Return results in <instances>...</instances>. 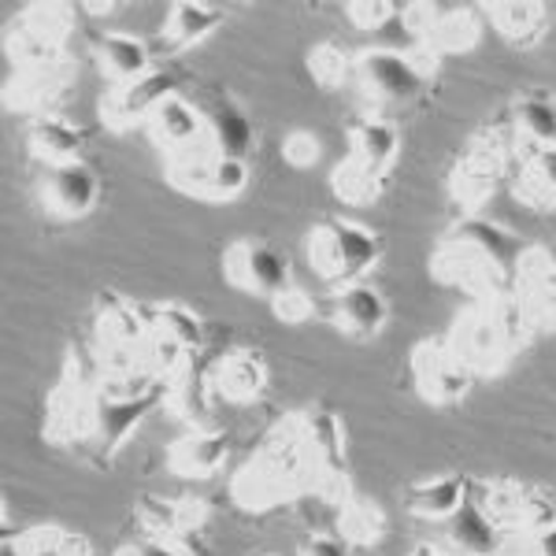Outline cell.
I'll return each mask as SVG.
<instances>
[{
	"instance_id": "6da1fadb",
	"label": "cell",
	"mask_w": 556,
	"mask_h": 556,
	"mask_svg": "<svg viewBox=\"0 0 556 556\" xmlns=\"http://www.w3.org/2000/svg\"><path fill=\"white\" fill-rule=\"evenodd\" d=\"M308 468L312 456L298 438V419L286 416L271 430V442L245 468H238L230 490H235V501L245 513H271L286 501L308 493Z\"/></svg>"
},
{
	"instance_id": "7a4b0ae2",
	"label": "cell",
	"mask_w": 556,
	"mask_h": 556,
	"mask_svg": "<svg viewBox=\"0 0 556 556\" xmlns=\"http://www.w3.org/2000/svg\"><path fill=\"white\" fill-rule=\"evenodd\" d=\"M308 264L323 282L330 286H353L364 282L382 260V238L364 223H353L345 215H330L308 230Z\"/></svg>"
},
{
	"instance_id": "3957f363",
	"label": "cell",
	"mask_w": 556,
	"mask_h": 556,
	"mask_svg": "<svg viewBox=\"0 0 556 556\" xmlns=\"http://www.w3.org/2000/svg\"><path fill=\"white\" fill-rule=\"evenodd\" d=\"M513 149L516 141H508V134L501 127H482L471 134L468 149L460 152V160L450 172V193L460 208H468V215H475V208H482L497 193L501 178L508 172V160H513Z\"/></svg>"
},
{
	"instance_id": "277c9868",
	"label": "cell",
	"mask_w": 556,
	"mask_h": 556,
	"mask_svg": "<svg viewBox=\"0 0 556 556\" xmlns=\"http://www.w3.org/2000/svg\"><path fill=\"white\" fill-rule=\"evenodd\" d=\"M167 182L178 193L193 197V201H208V204H227L249 190V164L245 160H230L204 146H197L182 156L167 160Z\"/></svg>"
},
{
	"instance_id": "5b68a950",
	"label": "cell",
	"mask_w": 556,
	"mask_h": 556,
	"mask_svg": "<svg viewBox=\"0 0 556 556\" xmlns=\"http://www.w3.org/2000/svg\"><path fill=\"white\" fill-rule=\"evenodd\" d=\"M412 38L434 49L438 56H460L471 52L482 38V8L479 4H434V0H416L401 8Z\"/></svg>"
},
{
	"instance_id": "8992f818",
	"label": "cell",
	"mask_w": 556,
	"mask_h": 556,
	"mask_svg": "<svg viewBox=\"0 0 556 556\" xmlns=\"http://www.w3.org/2000/svg\"><path fill=\"white\" fill-rule=\"evenodd\" d=\"M430 275H434L438 282L471 293L475 304L493 301L513 290V271H505V267L490 253H482L479 245H471V241H464V238H450V235L442 238V245L430 256Z\"/></svg>"
},
{
	"instance_id": "52a82bcc",
	"label": "cell",
	"mask_w": 556,
	"mask_h": 556,
	"mask_svg": "<svg viewBox=\"0 0 556 556\" xmlns=\"http://www.w3.org/2000/svg\"><path fill=\"white\" fill-rule=\"evenodd\" d=\"M445 342L453 345V353L479 375H497L513 364V356L519 353V345L505 334L501 319L493 316V308L486 301L471 304L468 312H460L453 323V330L445 334Z\"/></svg>"
},
{
	"instance_id": "ba28073f",
	"label": "cell",
	"mask_w": 556,
	"mask_h": 556,
	"mask_svg": "<svg viewBox=\"0 0 556 556\" xmlns=\"http://www.w3.org/2000/svg\"><path fill=\"white\" fill-rule=\"evenodd\" d=\"M97 323V356L104 367L138 364V345L149 334V308L123 298L119 290H101L93 298Z\"/></svg>"
},
{
	"instance_id": "9c48e42d",
	"label": "cell",
	"mask_w": 556,
	"mask_h": 556,
	"mask_svg": "<svg viewBox=\"0 0 556 556\" xmlns=\"http://www.w3.org/2000/svg\"><path fill=\"white\" fill-rule=\"evenodd\" d=\"M408 367H412L416 393L434 408L460 405V401H468L475 386V371L453 353V345L445 338H424V342L412 349Z\"/></svg>"
},
{
	"instance_id": "30bf717a",
	"label": "cell",
	"mask_w": 556,
	"mask_h": 556,
	"mask_svg": "<svg viewBox=\"0 0 556 556\" xmlns=\"http://www.w3.org/2000/svg\"><path fill=\"white\" fill-rule=\"evenodd\" d=\"M164 401V390L160 393H149V397H138V401H112L104 397L101 390L93 393V405H89V427H86V438H83V453L89 464L104 468L115 453L123 450V442L130 438V430L149 416L152 405Z\"/></svg>"
},
{
	"instance_id": "8fae6325",
	"label": "cell",
	"mask_w": 556,
	"mask_h": 556,
	"mask_svg": "<svg viewBox=\"0 0 556 556\" xmlns=\"http://www.w3.org/2000/svg\"><path fill=\"white\" fill-rule=\"evenodd\" d=\"M223 278L235 290H245L253 298H267L290 290L293 286V267L290 260L278 253L275 245L260 238H238L235 245L223 253Z\"/></svg>"
},
{
	"instance_id": "7c38bea8",
	"label": "cell",
	"mask_w": 556,
	"mask_h": 556,
	"mask_svg": "<svg viewBox=\"0 0 556 556\" xmlns=\"http://www.w3.org/2000/svg\"><path fill=\"white\" fill-rule=\"evenodd\" d=\"M353 86L371 104H408L424 89V78L405 49H361L353 56Z\"/></svg>"
},
{
	"instance_id": "4fadbf2b",
	"label": "cell",
	"mask_w": 556,
	"mask_h": 556,
	"mask_svg": "<svg viewBox=\"0 0 556 556\" xmlns=\"http://www.w3.org/2000/svg\"><path fill=\"white\" fill-rule=\"evenodd\" d=\"M178 75L164 67H152L149 75L134 78V83L112 86L101 97V123L115 134H127L134 127H146L149 115L156 112L167 97H175Z\"/></svg>"
},
{
	"instance_id": "5bb4252c",
	"label": "cell",
	"mask_w": 556,
	"mask_h": 556,
	"mask_svg": "<svg viewBox=\"0 0 556 556\" xmlns=\"http://www.w3.org/2000/svg\"><path fill=\"white\" fill-rule=\"evenodd\" d=\"M75 60H64V64L52 67H34V71H15L4 83V108L8 112H23V115H60V108L75 89Z\"/></svg>"
},
{
	"instance_id": "9a60e30c",
	"label": "cell",
	"mask_w": 556,
	"mask_h": 556,
	"mask_svg": "<svg viewBox=\"0 0 556 556\" xmlns=\"http://www.w3.org/2000/svg\"><path fill=\"white\" fill-rule=\"evenodd\" d=\"M204 516H208V505L197 497H182V501H167L156 497V493H146L138 501V519L149 531V538H160V542L175 545L186 556L201 553V527Z\"/></svg>"
},
{
	"instance_id": "2e32d148",
	"label": "cell",
	"mask_w": 556,
	"mask_h": 556,
	"mask_svg": "<svg viewBox=\"0 0 556 556\" xmlns=\"http://www.w3.org/2000/svg\"><path fill=\"white\" fill-rule=\"evenodd\" d=\"M513 293L523 304L531 330H556V256L549 249H523L513 271Z\"/></svg>"
},
{
	"instance_id": "e0dca14e",
	"label": "cell",
	"mask_w": 556,
	"mask_h": 556,
	"mask_svg": "<svg viewBox=\"0 0 556 556\" xmlns=\"http://www.w3.org/2000/svg\"><path fill=\"white\" fill-rule=\"evenodd\" d=\"M41 208L56 219H83L97 208L101 201V178L93 175V167L75 160V164L49 167L38 186Z\"/></svg>"
},
{
	"instance_id": "ac0fdd59",
	"label": "cell",
	"mask_w": 556,
	"mask_h": 556,
	"mask_svg": "<svg viewBox=\"0 0 556 556\" xmlns=\"http://www.w3.org/2000/svg\"><path fill=\"white\" fill-rule=\"evenodd\" d=\"M146 134H149L152 146L164 152L167 160L182 156V152H190V149L208 141V130H204V112L193 101H186L182 93L167 97V101L149 115Z\"/></svg>"
},
{
	"instance_id": "d6986e66",
	"label": "cell",
	"mask_w": 556,
	"mask_h": 556,
	"mask_svg": "<svg viewBox=\"0 0 556 556\" xmlns=\"http://www.w3.org/2000/svg\"><path fill=\"white\" fill-rule=\"evenodd\" d=\"M330 319H334V327L342 334L356 338V342H371L386 330L390 301L371 282L342 286V290H334V301H330Z\"/></svg>"
},
{
	"instance_id": "ffe728a7",
	"label": "cell",
	"mask_w": 556,
	"mask_h": 556,
	"mask_svg": "<svg viewBox=\"0 0 556 556\" xmlns=\"http://www.w3.org/2000/svg\"><path fill=\"white\" fill-rule=\"evenodd\" d=\"M230 460V438L223 430H186L182 438H175L172 450H167V468L178 479H190V482H201V479H212L227 468Z\"/></svg>"
},
{
	"instance_id": "44dd1931",
	"label": "cell",
	"mask_w": 556,
	"mask_h": 556,
	"mask_svg": "<svg viewBox=\"0 0 556 556\" xmlns=\"http://www.w3.org/2000/svg\"><path fill=\"white\" fill-rule=\"evenodd\" d=\"M479 8H482V20L505 41L519 45V49L538 45L553 26V8L545 0H486Z\"/></svg>"
},
{
	"instance_id": "7402d4cb",
	"label": "cell",
	"mask_w": 556,
	"mask_h": 556,
	"mask_svg": "<svg viewBox=\"0 0 556 556\" xmlns=\"http://www.w3.org/2000/svg\"><path fill=\"white\" fill-rule=\"evenodd\" d=\"M204 112V130H208V149L230 160H245L256 146V127L238 101L230 97H215L212 104L201 108Z\"/></svg>"
},
{
	"instance_id": "603a6c76",
	"label": "cell",
	"mask_w": 556,
	"mask_h": 556,
	"mask_svg": "<svg viewBox=\"0 0 556 556\" xmlns=\"http://www.w3.org/2000/svg\"><path fill=\"white\" fill-rule=\"evenodd\" d=\"M93 56H97V67H101V75L112 86L134 83V78H141V75H149V71H152L149 41L138 38V34H130V30H108V34H101V38L93 41Z\"/></svg>"
},
{
	"instance_id": "cb8c5ba5",
	"label": "cell",
	"mask_w": 556,
	"mask_h": 556,
	"mask_svg": "<svg viewBox=\"0 0 556 556\" xmlns=\"http://www.w3.org/2000/svg\"><path fill=\"white\" fill-rule=\"evenodd\" d=\"M212 386L223 401L249 405V401L264 397L267 390V361L253 349H235L212 367Z\"/></svg>"
},
{
	"instance_id": "d4e9b609",
	"label": "cell",
	"mask_w": 556,
	"mask_h": 556,
	"mask_svg": "<svg viewBox=\"0 0 556 556\" xmlns=\"http://www.w3.org/2000/svg\"><path fill=\"white\" fill-rule=\"evenodd\" d=\"M26 149L49 167L60 164H75L83 160L86 149V130L78 123H71L64 112L60 115H41V119H30V130H26Z\"/></svg>"
},
{
	"instance_id": "484cf974",
	"label": "cell",
	"mask_w": 556,
	"mask_h": 556,
	"mask_svg": "<svg viewBox=\"0 0 556 556\" xmlns=\"http://www.w3.org/2000/svg\"><path fill=\"white\" fill-rule=\"evenodd\" d=\"M293 419H298V438L304 450H308V456H316L319 464L349 468V434L338 412L304 408V412H293Z\"/></svg>"
},
{
	"instance_id": "4316f807",
	"label": "cell",
	"mask_w": 556,
	"mask_h": 556,
	"mask_svg": "<svg viewBox=\"0 0 556 556\" xmlns=\"http://www.w3.org/2000/svg\"><path fill=\"white\" fill-rule=\"evenodd\" d=\"M349 156H356L361 164L375 167V172L390 175L401 156V130L379 112L361 115V119L349 127Z\"/></svg>"
},
{
	"instance_id": "83f0119b",
	"label": "cell",
	"mask_w": 556,
	"mask_h": 556,
	"mask_svg": "<svg viewBox=\"0 0 556 556\" xmlns=\"http://www.w3.org/2000/svg\"><path fill=\"white\" fill-rule=\"evenodd\" d=\"M468 501L471 482L464 475H434V479L408 490V513L419 519H434V523H450Z\"/></svg>"
},
{
	"instance_id": "f1b7e54d",
	"label": "cell",
	"mask_w": 556,
	"mask_h": 556,
	"mask_svg": "<svg viewBox=\"0 0 556 556\" xmlns=\"http://www.w3.org/2000/svg\"><path fill=\"white\" fill-rule=\"evenodd\" d=\"M78 15H83V4H64V0H34L20 12L15 26H23L30 38L45 41L49 49L67 52V41L78 26Z\"/></svg>"
},
{
	"instance_id": "f546056e",
	"label": "cell",
	"mask_w": 556,
	"mask_h": 556,
	"mask_svg": "<svg viewBox=\"0 0 556 556\" xmlns=\"http://www.w3.org/2000/svg\"><path fill=\"white\" fill-rule=\"evenodd\" d=\"M223 26V8L215 4H201V0H175L167 8L164 30H160V41L167 49H190V45L204 41L208 34H215Z\"/></svg>"
},
{
	"instance_id": "4dcf8cb0",
	"label": "cell",
	"mask_w": 556,
	"mask_h": 556,
	"mask_svg": "<svg viewBox=\"0 0 556 556\" xmlns=\"http://www.w3.org/2000/svg\"><path fill=\"white\" fill-rule=\"evenodd\" d=\"M513 190L531 208L556 212V146H523V167H519Z\"/></svg>"
},
{
	"instance_id": "1f68e13d",
	"label": "cell",
	"mask_w": 556,
	"mask_h": 556,
	"mask_svg": "<svg viewBox=\"0 0 556 556\" xmlns=\"http://www.w3.org/2000/svg\"><path fill=\"white\" fill-rule=\"evenodd\" d=\"M212 390H215L212 371H201L197 364H190L175 382L164 386V401H160V405L172 412L175 419H182V424H190L193 430H201L204 419H208Z\"/></svg>"
},
{
	"instance_id": "d6a6232c",
	"label": "cell",
	"mask_w": 556,
	"mask_h": 556,
	"mask_svg": "<svg viewBox=\"0 0 556 556\" xmlns=\"http://www.w3.org/2000/svg\"><path fill=\"white\" fill-rule=\"evenodd\" d=\"M338 531H342L345 542L356 545V549H371V545H379L386 531H390V519H386V508L379 501L353 490L342 505H338Z\"/></svg>"
},
{
	"instance_id": "836d02e7",
	"label": "cell",
	"mask_w": 556,
	"mask_h": 556,
	"mask_svg": "<svg viewBox=\"0 0 556 556\" xmlns=\"http://www.w3.org/2000/svg\"><path fill=\"white\" fill-rule=\"evenodd\" d=\"M450 542L456 556H497L501 542H505V531H501L475 501H468V505L450 519Z\"/></svg>"
},
{
	"instance_id": "e575fe53",
	"label": "cell",
	"mask_w": 556,
	"mask_h": 556,
	"mask_svg": "<svg viewBox=\"0 0 556 556\" xmlns=\"http://www.w3.org/2000/svg\"><path fill=\"white\" fill-rule=\"evenodd\" d=\"M450 238H464V241H471V245H479L482 253H490L505 271H516L519 256H523V249H527L513 230L493 219H482V215H464L460 223H453Z\"/></svg>"
},
{
	"instance_id": "d590c367",
	"label": "cell",
	"mask_w": 556,
	"mask_h": 556,
	"mask_svg": "<svg viewBox=\"0 0 556 556\" xmlns=\"http://www.w3.org/2000/svg\"><path fill=\"white\" fill-rule=\"evenodd\" d=\"M138 364L146 367V371L156 379L160 386H167V382H175L178 375L186 371L193 361V353L186 349L182 342H175V338H167L164 330H156V327H149V334L141 338V345H138Z\"/></svg>"
},
{
	"instance_id": "8d00e7d4",
	"label": "cell",
	"mask_w": 556,
	"mask_h": 556,
	"mask_svg": "<svg viewBox=\"0 0 556 556\" xmlns=\"http://www.w3.org/2000/svg\"><path fill=\"white\" fill-rule=\"evenodd\" d=\"M386 182H390V175L361 164L356 156L338 160L334 172H330V190L345 204H375L386 193Z\"/></svg>"
},
{
	"instance_id": "74e56055",
	"label": "cell",
	"mask_w": 556,
	"mask_h": 556,
	"mask_svg": "<svg viewBox=\"0 0 556 556\" xmlns=\"http://www.w3.org/2000/svg\"><path fill=\"white\" fill-rule=\"evenodd\" d=\"M513 123L523 146L549 149L556 146V101L542 93H523L513 101Z\"/></svg>"
},
{
	"instance_id": "f35d334b",
	"label": "cell",
	"mask_w": 556,
	"mask_h": 556,
	"mask_svg": "<svg viewBox=\"0 0 556 556\" xmlns=\"http://www.w3.org/2000/svg\"><path fill=\"white\" fill-rule=\"evenodd\" d=\"M523 493L527 486L516 479H490L479 486V497H475V505L486 513L493 523L501 527V531H516L519 527V513H523Z\"/></svg>"
},
{
	"instance_id": "ab89813d",
	"label": "cell",
	"mask_w": 556,
	"mask_h": 556,
	"mask_svg": "<svg viewBox=\"0 0 556 556\" xmlns=\"http://www.w3.org/2000/svg\"><path fill=\"white\" fill-rule=\"evenodd\" d=\"M304 67H308L312 83L327 93H338L353 83V56L342 49L338 41H316L304 56Z\"/></svg>"
},
{
	"instance_id": "60d3db41",
	"label": "cell",
	"mask_w": 556,
	"mask_h": 556,
	"mask_svg": "<svg viewBox=\"0 0 556 556\" xmlns=\"http://www.w3.org/2000/svg\"><path fill=\"white\" fill-rule=\"evenodd\" d=\"M149 327L164 330L167 338H175V342H182L190 353L204 345V323L197 316L193 308H186L182 301H160L149 308Z\"/></svg>"
},
{
	"instance_id": "b9f144b4",
	"label": "cell",
	"mask_w": 556,
	"mask_h": 556,
	"mask_svg": "<svg viewBox=\"0 0 556 556\" xmlns=\"http://www.w3.org/2000/svg\"><path fill=\"white\" fill-rule=\"evenodd\" d=\"M316 308H319V301L312 298V290H304L301 282H293L290 290H282L271 298L275 319L286 323V327H304L308 319H316Z\"/></svg>"
},
{
	"instance_id": "7bdbcfd3",
	"label": "cell",
	"mask_w": 556,
	"mask_h": 556,
	"mask_svg": "<svg viewBox=\"0 0 556 556\" xmlns=\"http://www.w3.org/2000/svg\"><path fill=\"white\" fill-rule=\"evenodd\" d=\"M501 556H556V527L545 531H508Z\"/></svg>"
},
{
	"instance_id": "ee69618b",
	"label": "cell",
	"mask_w": 556,
	"mask_h": 556,
	"mask_svg": "<svg viewBox=\"0 0 556 556\" xmlns=\"http://www.w3.org/2000/svg\"><path fill=\"white\" fill-rule=\"evenodd\" d=\"M345 15L356 30H382L386 23L401 15V4H393V0H349Z\"/></svg>"
},
{
	"instance_id": "f6af8a7d",
	"label": "cell",
	"mask_w": 556,
	"mask_h": 556,
	"mask_svg": "<svg viewBox=\"0 0 556 556\" xmlns=\"http://www.w3.org/2000/svg\"><path fill=\"white\" fill-rule=\"evenodd\" d=\"M282 160L290 167H298V172H308V167H316L319 160H323V141H319V134H312V130H290L282 138Z\"/></svg>"
},
{
	"instance_id": "bcb514c9",
	"label": "cell",
	"mask_w": 556,
	"mask_h": 556,
	"mask_svg": "<svg viewBox=\"0 0 556 556\" xmlns=\"http://www.w3.org/2000/svg\"><path fill=\"white\" fill-rule=\"evenodd\" d=\"M545 527H556V501L545 490L527 486L523 513H519V527H516V531H545Z\"/></svg>"
},
{
	"instance_id": "7dc6e473",
	"label": "cell",
	"mask_w": 556,
	"mask_h": 556,
	"mask_svg": "<svg viewBox=\"0 0 556 556\" xmlns=\"http://www.w3.org/2000/svg\"><path fill=\"white\" fill-rule=\"evenodd\" d=\"M60 531H64V527H56V523L30 527V531L23 534L26 556H64L60 553Z\"/></svg>"
},
{
	"instance_id": "c3c4849f",
	"label": "cell",
	"mask_w": 556,
	"mask_h": 556,
	"mask_svg": "<svg viewBox=\"0 0 556 556\" xmlns=\"http://www.w3.org/2000/svg\"><path fill=\"white\" fill-rule=\"evenodd\" d=\"M298 556H349V542L334 534H308L301 538Z\"/></svg>"
},
{
	"instance_id": "681fc988",
	"label": "cell",
	"mask_w": 556,
	"mask_h": 556,
	"mask_svg": "<svg viewBox=\"0 0 556 556\" xmlns=\"http://www.w3.org/2000/svg\"><path fill=\"white\" fill-rule=\"evenodd\" d=\"M405 56H408V64L419 71V78H424V83H427V78H434L438 71H442V56H438L434 49H427L424 41H412L408 49H405Z\"/></svg>"
},
{
	"instance_id": "f907efd6",
	"label": "cell",
	"mask_w": 556,
	"mask_h": 556,
	"mask_svg": "<svg viewBox=\"0 0 556 556\" xmlns=\"http://www.w3.org/2000/svg\"><path fill=\"white\" fill-rule=\"evenodd\" d=\"M115 556H186V553L175 549V545H167V542H160V538H146V542L123 545Z\"/></svg>"
},
{
	"instance_id": "816d5d0a",
	"label": "cell",
	"mask_w": 556,
	"mask_h": 556,
	"mask_svg": "<svg viewBox=\"0 0 556 556\" xmlns=\"http://www.w3.org/2000/svg\"><path fill=\"white\" fill-rule=\"evenodd\" d=\"M60 553L64 556H93V545H89L86 534H75V531H60Z\"/></svg>"
},
{
	"instance_id": "f5cc1de1",
	"label": "cell",
	"mask_w": 556,
	"mask_h": 556,
	"mask_svg": "<svg viewBox=\"0 0 556 556\" xmlns=\"http://www.w3.org/2000/svg\"><path fill=\"white\" fill-rule=\"evenodd\" d=\"M115 12H119L115 0H86L83 4V15H115Z\"/></svg>"
},
{
	"instance_id": "db71d44e",
	"label": "cell",
	"mask_w": 556,
	"mask_h": 556,
	"mask_svg": "<svg viewBox=\"0 0 556 556\" xmlns=\"http://www.w3.org/2000/svg\"><path fill=\"white\" fill-rule=\"evenodd\" d=\"M4 556H26V542H23V534L15 538V534H4V549H0Z\"/></svg>"
},
{
	"instance_id": "11a10c76",
	"label": "cell",
	"mask_w": 556,
	"mask_h": 556,
	"mask_svg": "<svg viewBox=\"0 0 556 556\" xmlns=\"http://www.w3.org/2000/svg\"><path fill=\"white\" fill-rule=\"evenodd\" d=\"M412 556H445L442 549H438V545H430V542H424V545H416V549H412Z\"/></svg>"
},
{
	"instance_id": "9f6ffc18",
	"label": "cell",
	"mask_w": 556,
	"mask_h": 556,
	"mask_svg": "<svg viewBox=\"0 0 556 556\" xmlns=\"http://www.w3.org/2000/svg\"><path fill=\"white\" fill-rule=\"evenodd\" d=\"M267 556H275V553H267Z\"/></svg>"
}]
</instances>
